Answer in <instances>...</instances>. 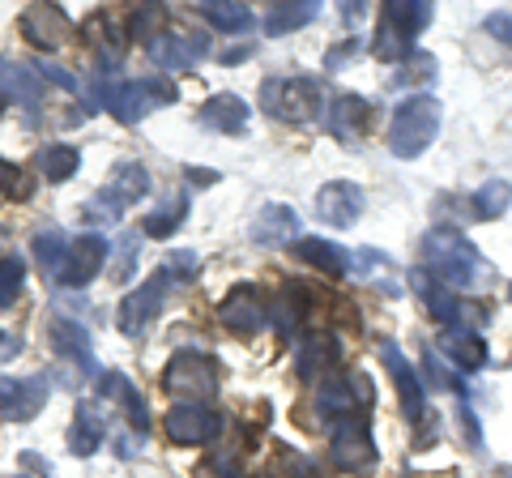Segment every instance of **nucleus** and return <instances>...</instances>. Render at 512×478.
<instances>
[{
  "instance_id": "nucleus-16",
  "label": "nucleus",
  "mask_w": 512,
  "mask_h": 478,
  "mask_svg": "<svg viewBox=\"0 0 512 478\" xmlns=\"http://www.w3.org/2000/svg\"><path fill=\"white\" fill-rule=\"evenodd\" d=\"M436 350L453 363L457 372L487 368V342L478 338V329H470V325H444L440 338H436Z\"/></svg>"
},
{
  "instance_id": "nucleus-31",
  "label": "nucleus",
  "mask_w": 512,
  "mask_h": 478,
  "mask_svg": "<svg viewBox=\"0 0 512 478\" xmlns=\"http://www.w3.org/2000/svg\"><path fill=\"white\" fill-rule=\"evenodd\" d=\"M205 22H210L214 30H222V35H239V30L252 26V9L248 5H201Z\"/></svg>"
},
{
  "instance_id": "nucleus-12",
  "label": "nucleus",
  "mask_w": 512,
  "mask_h": 478,
  "mask_svg": "<svg viewBox=\"0 0 512 478\" xmlns=\"http://www.w3.org/2000/svg\"><path fill=\"white\" fill-rule=\"evenodd\" d=\"M363 205H367V197H363L359 184L333 180V184H325L316 193V218L329 222V227H338V231H346V227H355V222H359Z\"/></svg>"
},
{
  "instance_id": "nucleus-23",
  "label": "nucleus",
  "mask_w": 512,
  "mask_h": 478,
  "mask_svg": "<svg viewBox=\"0 0 512 478\" xmlns=\"http://www.w3.org/2000/svg\"><path fill=\"white\" fill-rule=\"evenodd\" d=\"M299 231V218L295 210H286V205H265L261 214L252 222V239L265 248H278V244H291V235Z\"/></svg>"
},
{
  "instance_id": "nucleus-29",
  "label": "nucleus",
  "mask_w": 512,
  "mask_h": 478,
  "mask_svg": "<svg viewBox=\"0 0 512 478\" xmlns=\"http://www.w3.org/2000/svg\"><path fill=\"white\" fill-rule=\"evenodd\" d=\"M274 312H278V333H282V342L299 338L303 312H308V308H303V291H299V286H282V295H278Z\"/></svg>"
},
{
  "instance_id": "nucleus-27",
  "label": "nucleus",
  "mask_w": 512,
  "mask_h": 478,
  "mask_svg": "<svg viewBox=\"0 0 512 478\" xmlns=\"http://www.w3.org/2000/svg\"><path fill=\"white\" fill-rule=\"evenodd\" d=\"M64 257H69V239H64V231L52 227V231H39V235H35V261H39V269H43L47 282H56Z\"/></svg>"
},
{
  "instance_id": "nucleus-22",
  "label": "nucleus",
  "mask_w": 512,
  "mask_h": 478,
  "mask_svg": "<svg viewBox=\"0 0 512 478\" xmlns=\"http://www.w3.org/2000/svg\"><path fill=\"white\" fill-rule=\"evenodd\" d=\"M103 436H107V414L94 406V402H77L73 427H69V449L77 457H90L103 444Z\"/></svg>"
},
{
  "instance_id": "nucleus-38",
  "label": "nucleus",
  "mask_w": 512,
  "mask_h": 478,
  "mask_svg": "<svg viewBox=\"0 0 512 478\" xmlns=\"http://www.w3.org/2000/svg\"><path fill=\"white\" fill-rule=\"evenodd\" d=\"M0 197H30V184L22 180V171L5 163V158H0Z\"/></svg>"
},
{
  "instance_id": "nucleus-17",
  "label": "nucleus",
  "mask_w": 512,
  "mask_h": 478,
  "mask_svg": "<svg viewBox=\"0 0 512 478\" xmlns=\"http://www.w3.org/2000/svg\"><path fill=\"white\" fill-rule=\"evenodd\" d=\"M47 342H52L60 359H73L82 372H94L90 333H86V325H77L73 316H52V321H47Z\"/></svg>"
},
{
  "instance_id": "nucleus-15",
  "label": "nucleus",
  "mask_w": 512,
  "mask_h": 478,
  "mask_svg": "<svg viewBox=\"0 0 512 478\" xmlns=\"http://www.w3.org/2000/svg\"><path fill=\"white\" fill-rule=\"evenodd\" d=\"M205 52H210V39L205 35H158V39H150V60L163 73H188L192 65H201Z\"/></svg>"
},
{
  "instance_id": "nucleus-33",
  "label": "nucleus",
  "mask_w": 512,
  "mask_h": 478,
  "mask_svg": "<svg viewBox=\"0 0 512 478\" xmlns=\"http://www.w3.org/2000/svg\"><path fill=\"white\" fill-rule=\"evenodd\" d=\"M77 163H82V154H77L73 146H47V150H43V175H47L52 184L73 180Z\"/></svg>"
},
{
  "instance_id": "nucleus-9",
  "label": "nucleus",
  "mask_w": 512,
  "mask_h": 478,
  "mask_svg": "<svg viewBox=\"0 0 512 478\" xmlns=\"http://www.w3.org/2000/svg\"><path fill=\"white\" fill-rule=\"evenodd\" d=\"M163 103H175V86L167 77H137V82H120V90L111 94V116L120 124H137Z\"/></svg>"
},
{
  "instance_id": "nucleus-11",
  "label": "nucleus",
  "mask_w": 512,
  "mask_h": 478,
  "mask_svg": "<svg viewBox=\"0 0 512 478\" xmlns=\"http://www.w3.org/2000/svg\"><path fill=\"white\" fill-rule=\"evenodd\" d=\"M167 286H171V269H158V274H154L146 286H137L133 295H124V299H120V312H116L120 333H128V338H137V333L154 321V312L163 308Z\"/></svg>"
},
{
  "instance_id": "nucleus-6",
  "label": "nucleus",
  "mask_w": 512,
  "mask_h": 478,
  "mask_svg": "<svg viewBox=\"0 0 512 478\" xmlns=\"http://www.w3.org/2000/svg\"><path fill=\"white\" fill-rule=\"evenodd\" d=\"M150 193V175L141 163H124L116 171V180H111L103 193H94L86 205H82V214L90 222H103V227H111V222H120L124 218V205H133Z\"/></svg>"
},
{
  "instance_id": "nucleus-8",
  "label": "nucleus",
  "mask_w": 512,
  "mask_h": 478,
  "mask_svg": "<svg viewBox=\"0 0 512 478\" xmlns=\"http://www.w3.org/2000/svg\"><path fill=\"white\" fill-rule=\"evenodd\" d=\"M163 432L171 444H214L227 432V414L214 406H197V402H180L167 410Z\"/></svg>"
},
{
  "instance_id": "nucleus-36",
  "label": "nucleus",
  "mask_w": 512,
  "mask_h": 478,
  "mask_svg": "<svg viewBox=\"0 0 512 478\" xmlns=\"http://www.w3.org/2000/svg\"><path fill=\"white\" fill-rule=\"evenodd\" d=\"M431 69H436V56H427V52H414V56H410V65H406L402 73H397L393 82H397V86H406V82H427V77H431Z\"/></svg>"
},
{
  "instance_id": "nucleus-42",
  "label": "nucleus",
  "mask_w": 512,
  "mask_h": 478,
  "mask_svg": "<svg viewBox=\"0 0 512 478\" xmlns=\"http://www.w3.org/2000/svg\"><path fill=\"white\" fill-rule=\"evenodd\" d=\"M487 30H491V35H500L504 43H512V18H508V13H491Z\"/></svg>"
},
{
  "instance_id": "nucleus-41",
  "label": "nucleus",
  "mask_w": 512,
  "mask_h": 478,
  "mask_svg": "<svg viewBox=\"0 0 512 478\" xmlns=\"http://www.w3.org/2000/svg\"><path fill=\"white\" fill-rule=\"evenodd\" d=\"M133 265H137V239L128 235L124 239V252L116 257V278H128V274H133Z\"/></svg>"
},
{
  "instance_id": "nucleus-44",
  "label": "nucleus",
  "mask_w": 512,
  "mask_h": 478,
  "mask_svg": "<svg viewBox=\"0 0 512 478\" xmlns=\"http://www.w3.org/2000/svg\"><path fill=\"white\" fill-rule=\"evenodd\" d=\"M167 269H188V274H192V269H197V257H192V252H175Z\"/></svg>"
},
{
  "instance_id": "nucleus-40",
  "label": "nucleus",
  "mask_w": 512,
  "mask_h": 478,
  "mask_svg": "<svg viewBox=\"0 0 512 478\" xmlns=\"http://www.w3.org/2000/svg\"><path fill=\"white\" fill-rule=\"evenodd\" d=\"M35 73L43 77V82H56L60 90H69V94L77 90V77H73L69 69H60V65H47V60H39V65H35Z\"/></svg>"
},
{
  "instance_id": "nucleus-4",
  "label": "nucleus",
  "mask_w": 512,
  "mask_h": 478,
  "mask_svg": "<svg viewBox=\"0 0 512 478\" xmlns=\"http://www.w3.org/2000/svg\"><path fill=\"white\" fill-rule=\"evenodd\" d=\"M329 457L346 474L376 470V444H372V427H367L363 414H342V419L329 423Z\"/></svg>"
},
{
  "instance_id": "nucleus-18",
  "label": "nucleus",
  "mask_w": 512,
  "mask_h": 478,
  "mask_svg": "<svg viewBox=\"0 0 512 478\" xmlns=\"http://www.w3.org/2000/svg\"><path fill=\"white\" fill-rule=\"evenodd\" d=\"M380 359H384V368H389L393 385H397L406 419H423V380L414 376V368L406 363L402 350H397V342H380Z\"/></svg>"
},
{
  "instance_id": "nucleus-1",
  "label": "nucleus",
  "mask_w": 512,
  "mask_h": 478,
  "mask_svg": "<svg viewBox=\"0 0 512 478\" xmlns=\"http://www.w3.org/2000/svg\"><path fill=\"white\" fill-rule=\"evenodd\" d=\"M423 269H427V274H436L448 291H453V286H461V291H474V286L495 282L491 261L461 231H448V227L423 235Z\"/></svg>"
},
{
  "instance_id": "nucleus-14",
  "label": "nucleus",
  "mask_w": 512,
  "mask_h": 478,
  "mask_svg": "<svg viewBox=\"0 0 512 478\" xmlns=\"http://www.w3.org/2000/svg\"><path fill=\"white\" fill-rule=\"evenodd\" d=\"M107 265V239L103 235H82L69 244V257H64L56 286H86L99 278V269Z\"/></svg>"
},
{
  "instance_id": "nucleus-32",
  "label": "nucleus",
  "mask_w": 512,
  "mask_h": 478,
  "mask_svg": "<svg viewBox=\"0 0 512 478\" xmlns=\"http://www.w3.org/2000/svg\"><path fill=\"white\" fill-rule=\"evenodd\" d=\"M512 201V184L508 180H487L483 188L474 193V214L478 218H500Z\"/></svg>"
},
{
  "instance_id": "nucleus-30",
  "label": "nucleus",
  "mask_w": 512,
  "mask_h": 478,
  "mask_svg": "<svg viewBox=\"0 0 512 478\" xmlns=\"http://www.w3.org/2000/svg\"><path fill=\"white\" fill-rule=\"evenodd\" d=\"M316 5L312 0H303V5H278L274 13L265 18V35H286V30H299V26H308L316 22Z\"/></svg>"
},
{
  "instance_id": "nucleus-43",
  "label": "nucleus",
  "mask_w": 512,
  "mask_h": 478,
  "mask_svg": "<svg viewBox=\"0 0 512 478\" xmlns=\"http://www.w3.org/2000/svg\"><path fill=\"white\" fill-rule=\"evenodd\" d=\"M184 175H188V180H192V184H197V188H205V184H214V180H218V175H214L210 167H188Z\"/></svg>"
},
{
  "instance_id": "nucleus-19",
  "label": "nucleus",
  "mask_w": 512,
  "mask_h": 478,
  "mask_svg": "<svg viewBox=\"0 0 512 478\" xmlns=\"http://www.w3.org/2000/svg\"><path fill=\"white\" fill-rule=\"evenodd\" d=\"M367 116H372L367 99H359V94H333L325 107V129L338 141H359L367 129Z\"/></svg>"
},
{
  "instance_id": "nucleus-25",
  "label": "nucleus",
  "mask_w": 512,
  "mask_h": 478,
  "mask_svg": "<svg viewBox=\"0 0 512 478\" xmlns=\"http://www.w3.org/2000/svg\"><path fill=\"white\" fill-rule=\"evenodd\" d=\"M333 359H338L333 338H308V342H299V350H295V372H299V380H320L333 368Z\"/></svg>"
},
{
  "instance_id": "nucleus-10",
  "label": "nucleus",
  "mask_w": 512,
  "mask_h": 478,
  "mask_svg": "<svg viewBox=\"0 0 512 478\" xmlns=\"http://www.w3.org/2000/svg\"><path fill=\"white\" fill-rule=\"evenodd\" d=\"M269 308L265 304V295L256 291L252 282H239L235 291L222 299V308H218V321L227 325L231 333H244V338H252V333H261L265 325H269Z\"/></svg>"
},
{
  "instance_id": "nucleus-45",
  "label": "nucleus",
  "mask_w": 512,
  "mask_h": 478,
  "mask_svg": "<svg viewBox=\"0 0 512 478\" xmlns=\"http://www.w3.org/2000/svg\"><path fill=\"white\" fill-rule=\"evenodd\" d=\"M508 299H512V286H508Z\"/></svg>"
},
{
  "instance_id": "nucleus-5",
  "label": "nucleus",
  "mask_w": 512,
  "mask_h": 478,
  "mask_svg": "<svg viewBox=\"0 0 512 478\" xmlns=\"http://www.w3.org/2000/svg\"><path fill=\"white\" fill-rule=\"evenodd\" d=\"M261 107L274 120L303 124L320 107V82L316 77H269L261 86Z\"/></svg>"
},
{
  "instance_id": "nucleus-7",
  "label": "nucleus",
  "mask_w": 512,
  "mask_h": 478,
  "mask_svg": "<svg viewBox=\"0 0 512 478\" xmlns=\"http://www.w3.org/2000/svg\"><path fill=\"white\" fill-rule=\"evenodd\" d=\"M218 376H222V368H218L214 355H201V350H180V355L167 363L163 385L171 393L188 397V402H201V397L218 393Z\"/></svg>"
},
{
  "instance_id": "nucleus-3",
  "label": "nucleus",
  "mask_w": 512,
  "mask_h": 478,
  "mask_svg": "<svg viewBox=\"0 0 512 478\" xmlns=\"http://www.w3.org/2000/svg\"><path fill=\"white\" fill-rule=\"evenodd\" d=\"M440 133V103L431 94H414V99L397 103L389 120V150L397 158H419Z\"/></svg>"
},
{
  "instance_id": "nucleus-24",
  "label": "nucleus",
  "mask_w": 512,
  "mask_h": 478,
  "mask_svg": "<svg viewBox=\"0 0 512 478\" xmlns=\"http://www.w3.org/2000/svg\"><path fill=\"white\" fill-rule=\"evenodd\" d=\"M201 120L218 133H244L248 129V107H244V99H235V94H214V99L201 107Z\"/></svg>"
},
{
  "instance_id": "nucleus-20",
  "label": "nucleus",
  "mask_w": 512,
  "mask_h": 478,
  "mask_svg": "<svg viewBox=\"0 0 512 478\" xmlns=\"http://www.w3.org/2000/svg\"><path fill=\"white\" fill-rule=\"evenodd\" d=\"M22 35L43 47V52H56V47L69 39V18L56 9V5H30L22 13Z\"/></svg>"
},
{
  "instance_id": "nucleus-35",
  "label": "nucleus",
  "mask_w": 512,
  "mask_h": 478,
  "mask_svg": "<svg viewBox=\"0 0 512 478\" xmlns=\"http://www.w3.org/2000/svg\"><path fill=\"white\" fill-rule=\"evenodd\" d=\"M22 278H26V265L18 257H0V304H13L22 295Z\"/></svg>"
},
{
  "instance_id": "nucleus-28",
  "label": "nucleus",
  "mask_w": 512,
  "mask_h": 478,
  "mask_svg": "<svg viewBox=\"0 0 512 478\" xmlns=\"http://www.w3.org/2000/svg\"><path fill=\"white\" fill-rule=\"evenodd\" d=\"M350 265L359 269H372V274H367V282H376L384 295H402V282H397V269H393V261L384 257V252H372V248H363L359 257H350Z\"/></svg>"
},
{
  "instance_id": "nucleus-37",
  "label": "nucleus",
  "mask_w": 512,
  "mask_h": 478,
  "mask_svg": "<svg viewBox=\"0 0 512 478\" xmlns=\"http://www.w3.org/2000/svg\"><path fill=\"white\" fill-rule=\"evenodd\" d=\"M197 478H252V474H244L239 470V461L235 457H222V453H214L205 466L197 470Z\"/></svg>"
},
{
  "instance_id": "nucleus-21",
  "label": "nucleus",
  "mask_w": 512,
  "mask_h": 478,
  "mask_svg": "<svg viewBox=\"0 0 512 478\" xmlns=\"http://www.w3.org/2000/svg\"><path fill=\"white\" fill-rule=\"evenodd\" d=\"M99 389H103V397H111L116 406H124V419L133 423V432L137 436H146L150 432V410H146V397L137 393V385L128 376H120V372H103L99 376Z\"/></svg>"
},
{
  "instance_id": "nucleus-34",
  "label": "nucleus",
  "mask_w": 512,
  "mask_h": 478,
  "mask_svg": "<svg viewBox=\"0 0 512 478\" xmlns=\"http://www.w3.org/2000/svg\"><path fill=\"white\" fill-rule=\"evenodd\" d=\"M188 218V197H171L163 210H154L150 218H146V235H154V239H167V235H175V227Z\"/></svg>"
},
{
  "instance_id": "nucleus-2",
  "label": "nucleus",
  "mask_w": 512,
  "mask_h": 478,
  "mask_svg": "<svg viewBox=\"0 0 512 478\" xmlns=\"http://www.w3.org/2000/svg\"><path fill=\"white\" fill-rule=\"evenodd\" d=\"M431 18H436V9L423 5V0H397V5H384L380 22H376V43H372L376 60H406V56H414V35L427 30Z\"/></svg>"
},
{
  "instance_id": "nucleus-13",
  "label": "nucleus",
  "mask_w": 512,
  "mask_h": 478,
  "mask_svg": "<svg viewBox=\"0 0 512 478\" xmlns=\"http://www.w3.org/2000/svg\"><path fill=\"white\" fill-rule=\"evenodd\" d=\"M47 402L43 376H0V419H35Z\"/></svg>"
},
{
  "instance_id": "nucleus-46",
  "label": "nucleus",
  "mask_w": 512,
  "mask_h": 478,
  "mask_svg": "<svg viewBox=\"0 0 512 478\" xmlns=\"http://www.w3.org/2000/svg\"><path fill=\"white\" fill-rule=\"evenodd\" d=\"M18 478H22V474H18Z\"/></svg>"
},
{
  "instance_id": "nucleus-39",
  "label": "nucleus",
  "mask_w": 512,
  "mask_h": 478,
  "mask_svg": "<svg viewBox=\"0 0 512 478\" xmlns=\"http://www.w3.org/2000/svg\"><path fill=\"white\" fill-rule=\"evenodd\" d=\"M158 22H163V9H154V5H141V9L133 13V18H128V30H133V35L141 39V35H150V30H154Z\"/></svg>"
},
{
  "instance_id": "nucleus-26",
  "label": "nucleus",
  "mask_w": 512,
  "mask_h": 478,
  "mask_svg": "<svg viewBox=\"0 0 512 478\" xmlns=\"http://www.w3.org/2000/svg\"><path fill=\"white\" fill-rule=\"evenodd\" d=\"M295 252H299V257L308 261V265L325 269L329 278H342L346 269H350V257H346L338 244H329V239H312V235H308V239H299V244H295Z\"/></svg>"
}]
</instances>
